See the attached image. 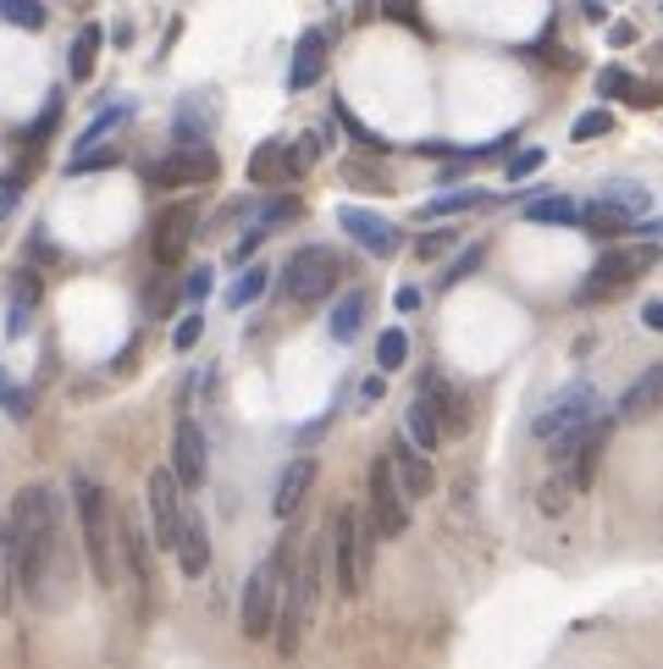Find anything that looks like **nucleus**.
<instances>
[{"label": "nucleus", "mask_w": 663, "mask_h": 669, "mask_svg": "<svg viewBox=\"0 0 663 669\" xmlns=\"http://www.w3.org/2000/svg\"><path fill=\"white\" fill-rule=\"evenodd\" d=\"M261 238H266V227H243L238 243H232V266H249V255L261 249Z\"/></svg>", "instance_id": "49"}, {"label": "nucleus", "mask_w": 663, "mask_h": 669, "mask_svg": "<svg viewBox=\"0 0 663 669\" xmlns=\"http://www.w3.org/2000/svg\"><path fill=\"white\" fill-rule=\"evenodd\" d=\"M166 470L178 476L183 492L205 487V476H210V449H205V432H200L194 415H178V427H172V465H166Z\"/></svg>", "instance_id": "14"}, {"label": "nucleus", "mask_w": 663, "mask_h": 669, "mask_svg": "<svg viewBox=\"0 0 663 669\" xmlns=\"http://www.w3.org/2000/svg\"><path fill=\"white\" fill-rule=\"evenodd\" d=\"M338 283H343V266H338V255H332V249H321V243L293 249L288 266H282V294H288L293 304H321Z\"/></svg>", "instance_id": "8"}, {"label": "nucleus", "mask_w": 663, "mask_h": 669, "mask_svg": "<svg viewBox=\"0 0 663 669\" xmlns=\"http://www.w3.org/2000/svg\"><path fill=\"white\" fill-rule=\"evenodd\" d=\"M403 438L421 449V454H432V449L443 443V427H437V415H432V404H426L421 393H414V404L403 409Z\"/></svg>", "instance_id": "26"}, {"label": "nucleus", "mask_w": 663, "mask_h": 669, "mask_svg": "<svg viewBox=\"0 0 663 669\" xmlns=\"http://www.w3.org/2000/svg\"><path fill=\"white\" fill-rule=\"evenodd\" d=\"M393 304H398L403 315H409V310H421V288H398V294H393Z\"/></svg>", "instance_id": "54"}, {"label": "nucleus", "mask_w": 663, "mask_h": 669, "mask_svg": "<svg viewBox=\"0 0 663 669\" xmlns=\"http://www.w3.org/2000/svg\"><path fill=\"white\" fill-rule=\"evenodd\" d=\"M421 398L432 404V415H437L443 438H459V432L470 427V409H465V398H459V393H454V382H443L437 371H432V377H421Z\"/></svg>", "instance_id": "21"}, {"label": "nucleus", "mask_w": 663, "mask_h": 669, "mask_svg": "<svg viewBox=\"0 0 663 669\" xmlns=\"http://www.w3.org/2000/svg\"><path fill=\"white\" fill-rule=\"evenodd\" d=\"M598 200H603V205H614V211H619V216H630V222H636V216L652 205V194H647L641 183H630V178H625V183H608Z\"/></svg>", "instance_id": "33"}, {"label": "nucleus", "mask_w": 663, "mask_h": 669, "mask_svg": "<svg viewBox=\"0 0 663 669\" xmlns=\"http://www.w3.org/2000/svg\"><path fill=\"white\" fill-rule=\"evenodd\" d=\"M409 360V332L403 326H387L376 338V371H398Z\"/></svg>", "instance_id": "39"}, {"label": "nucleus", "mask_w": 663, "mask_h": 669, "mask_svg": "<svg viewBox=\"0 0 663 669\" xmlns=\"http://www.w3.org/2000/svg\"><path fill=\"white\" fill-rule=\"evenodd\" d=\"M663 409V360L658 366H647L625 393H619V404H614V415L625 427H636V421H647V415H658Z\"/></svg>", "instance_id": "18"}, {"label": "nucleus", "mask_w": 663, "mask_h": 669, "mask_svg": "<svg viewBox=\"0 0 663 669\" xmlns=\"http://www.w3.org/2000/svg\"><path fill=\"white\" fill-rule=\"evenodd\" d=\"M387 465H393V476H398V487H403V498L409 504H421V498H432L437 492V470H432V454H421L403 432L387 443Z\"/></svg>", "instance_id": "16"}, {"label": "nucleus", "mask_w": 663, "mask_h": 669, "mask_svg": "<svg viewBox=\"0 0 663 669\" xmlns=\"http://www.w3.org/2000/svg\"><path fill=\"white\" fill-rule=\"evenodd\" d=\"M172 139H178V144H205V139H210V95H194V100L178 106Z\"/></svg>", "instance_id": "27"}, {"label": "nucleus", "mask_w": 663, "mask_h": 669, "mask_svg": "<svg viewBox=\"0 0 663 669\" xmlns=\"http://www.w3.org/2000/svg\"><path fill=\"white\" fill-rule=\"evenodd\" d=\"M172 299H178V283L166 277V266H160V272L149 277V294H144V304H149V310L160 315V310H172Z\"/></svg>", "instance_id": "46"}, {"label": "nucleus", "mask_w": 663, "mask_h": 669, "mask_svg": "<svg viewBox=\"0 0 663 669\" xmlns=\"http://www.w3.org/2000/svg\"><path fill=\"white\" fill-rule=\"evenodd\" d=\"M365 521H371V531L376 537H403L409 531V498H403V487H398V476H393V465H387V454H376L371 459V476H365Z\"/></svg>", "instance_id": "9"}, {"label": "nucleus", "mask_w": 663, "mask_h": 669, "mask_svg": "<svg viewBox=\"0 0 663 669\" xmlns=\"http://www.w3.org/2000/svg\"><path fill=\"white\" fill-rule=\"evenodd\" d=\"M321 559H326V542H310V553H299L282 575V604H277V653L293 658L315 625V609H321Z\"/></svg>", "instance_id": "3"}, {"label": "nucleus", "mask_w": 663, "mask_h": 669, "mask_svg": "<svg viewBox=\"0 0 663 669\" xmlns=\"http://www.w3.org/2000/svg\"><path fill=\"white\" fill-rule=\"evenodd\" d=\"M321 72H326V34H321V28H304V34H299V45H293L288 89H293V95L315 89V83H321Z\"/></svg>", "instance_id": "22"}, {"label": "nucleus", "mask_w": 663, "mask_h": 669, "mask_svg": "<svg viewBox=\"0 0 663 669\" xmlns=\"http://www.w3.org/2000/svg\"><path fill=\"white\" fill-rule=\"evenodd\" d=\"M454 243H459V232H454V227H432V232H421L414 255H421V261H437V255H448Z\"/></svg>", "instance_id": "43"}, {"label": "nucleus", "mask_w": 663, "mask_h": 669, "mask_svg": "<svg viewBox=\"0 0 663 669\" xmlns=\"http://www.w3.org/2000/svg\"><path fill=\"white\" fill-rule=\"evenodd\" d=\"M172 553H178V564H183L189 581H200L210 570V531H205V515L194 504H183V526H178V548Z\"/></svg>", "instance_id": "19"}, {"label": "nucleus", "mask_w": 663, "mask_h": 669, "mask_svg": "<svg viewBox=\"0 0 663 669\" xmlns=\"http://www.w3.org/2000/svg\"><path fill=\"white\" fill-rule=\"evenodd\" d=\"M492 194L486 189H454V194H437V200H426V222H437V216H459V211H475V205H486Z\"/></svg>", "instance_id": "34"}, {"label": "nucleus", "mask_w": 663, "mask_h": 669, "mask_svg": "<svg viewBox=\"0 0 663 669\" xmlns=\"http://www.w3.org/2000/svg\"><path fill=\"white\" fill-rule=\"evenodd\" d=\"M122 160V150L117 144H89V150H77L72 160H67V178H83V172H106V166H117Z\"/></svg>", "instance_id": "37"}, {"label": "nucleus", "mask_w": 663, "mask_h": 669, "mask_svg": "<svg viewBox=\"0 0 663 669\" xmlns=\"http://www.w3.org/2000/svg\"><path fill=\"white\" fill-rule=\"evenodd\" d=\"M658 261H663V243H625V249H608V255L587 272V288L575 294V304H598V299L619 294L625 283L647 277Z\"/></svg>", "instance_id": "6"}, {"label": "nucleus", "mask_w": 663, "mask_h": 669, "mask_svg": "<svg viewBox=\"0 0 663 669\" xmlns=\"http://www.w3.org/2000/svg\"><path fill=\"white\" fill-rule=\"evenodd\" d=\"M183 504H189V492L178 487V476L166 470V465L149 470V481H144V510H149V542H155V553H172V548H178Z\"/></svg>", "instance_id": "10"}, {"label": "nucleus", "mask_w": 663, "mask_h": 669, "mask_svg": "<svg viewBox=\"0 0 663 669\" xmlns=\"http://www.w3.org/2000/svg\"><path fill=\"white\" fill-rule=\"evenodd\" d=\"M12 598H17V564H12V537H7V521H0V614H12Z\"/></svg>", "instance_id": "40"}, {"label": "nucleus", "mask_w": 663, "mask_h": 669, "mask_svg": "<svg viewBox=\"0 0 663 669\" xmlns=\"http://www.w3.org/2000/svg\"><path fill=\"white\" fill-rule=\"evenodd\" d=\"M216 172H221V166H216L210 144H178L172 155H160V160L144 166V183L149 189H200Z\"/></svg>", "instance_id": "11"}, {"label": "nucleus", "mask_w": 663, "mask_h": 669, "mask_svg": "<svg viewBox=\"0 0 663 669\" xmlns=\"http://www.w3.org/2000/svg\"><path fill=\"white\" fill-rule=\"evenodd\" d=\"M266 283H272V266H243L238 283L227 288V304H232V310H249V304L266 294Z\"/></svg>", "instance_id": "32"}, {"label": "nucleus", "mask_w": 663, "mask_h": 669, "mask_svg": "<svg viewBox=\"0 0 663 669\" xmlns=\"http://www.w3.org/2000/svg\"><path fill=\"white\" fill-rule=\"evenodd\" d=\"M117 564H128V581H133L138 604H149V593H155V542H149L138 510L117 515Z\"/></svg>", "instance_id": "12"}, {"label": "nucleus", "mask_w": 663, "mask_h": 669, "mask_svg": "<svg viewBox=\"0 0 663 669\" xmlns=\"http://www.w3.org/2000/svg\"><path fill=\"white\" fill-rule=\"evenodd\" d=\"M365 315H371V294L365 288H349L338 304H332V338H338V344H354L360 338V326H365Z\"/></svg>", "instance_id": "24"}, {"label": "nucleus", "mask_w": 663, "mask_h": 669, "mask_svg": "<svg viewBox=\"0 0 663 669\" xmlns=\"http://www.w3.org/2000/svg\"><path fill=\"white\" fill-rule=\"evenodd\" d=\"M128 117H133V106H128V100H111V106H106V111H100V117H95L89 128L77 133V150H89V144H100V139H106V133H117V128H122Z\"/></svg>", "instance_id": "36"}, {"label": "nucleus", "mask_w": 663, "mask_h": 669, "mask_svg": "<svg viewBox=\"0 0 663 669\" xmlns=\"http://www.w3.org/2000/svg\"><path fill=\"white\" fill-rule=\"evenodd\" d=\"M100 45H106V28H100V23H83V28H77V39H72V50H67V72H72V83H89V77H95Z\"/></svg>", "instance_id": "25"}, {"label": "nucleus", "mask_w": 663, "mask_h": 669, "mask_svg": "<svg viewBox=\"0 0 663 669\" xmlns=\"http://www.w3.org/2000/svg\"><path fill=\"white\" fill-rule=\"evenodd\" d=\"M382 17H387V23H403V28H421V12H414V0H382Z\"/></svg>", "instance_id": "50"}, {"label": "nucleus", "mask_w": 663, "mask_h": 669, "mask_svg": "<svg viewBox=\"0 0 663 669\" xmlns=\"http://www.w3.org/2000/svg\"><path fill=\"white\" fill-rule=\"evenodd\" d=\"M72 515H77V537H83V559H89L95 581L111 593L117 587V510H111V492L100 476L89 470H72Z\"/></svg>", "instance_id": "2"}, {"label": "nucleus", "mask_w": 663, "mask_h": 669, "mask_svg": "<svg viewBox=\"0 0 663 669\" xmlns=\"http://www.w3.org/2000/svg\"><path fill=\"white\" fill-rule=\"evenodd\" d=\"M200 338H205V315H200V310H189V315L172 326V349H178V355H189Z\"/></svg>", "instance_id": "44"}, {"label": "nucleus", "mask_w": 663, "mask_h": 669, "mask_svg": "<svg viewBox=\"0 0 663 669\" xmlns=\"http://www.w3.org/2000/svg\"><path fill=\"white\" fill-rule=\"evenodd\" d=\"M310 487H315V459H310V454L288 459V470L277 476V492H272V515H277V521H293L299 504L310 498Z\"/></svg>", "instance_id": "20"}, {"label": "nucleus", "mask_w": 663, "mask_h": 669, "mask_svg": "<svg viewBox=\"0 0 663 669\" xmlns=\"http://www.w3.org/2000/svg\"><path fill=\"white\" fill-rule=\"evenodd\" d=\"M178 288H183V299H189V304H200V299L210 294V266H194V272H189Z\"/></svg>", "instance_id": "51"}, {"label": "nucleus", "mask_w": 663, "mask_h": 669, "mask_svg": "<svg viewBox=\"0 0 663 669\" xmlns=\"http://www.w3.org/2000/svg\"><path fill=\"white\" fill-rule=\"evenodd\" d=\"M293 564V542H282L272 559H261L243 581V609H238V625H243V642H266L272 625H277V604H282V575Z\"/></svg>", "instance_id": "5"}, {"label": "nucleus", "mask_w": 663, "mask_h": 669, "mask_svg": "<svg viewBox=\"0 0 663 669\" xmlns=\"http://www.w3.org/2000/svg\"><path fill=\"white\" fill-rule=\"evenodd\" d=\"M625 100H636V106H658L663 100V83H630V95Z\"/></svg>", "instance_id": "52"}, {"label": "nucleus", "mask_w": 663, "mask_h": 669, "mask_svg": "<svg viewBox=\"0 0 663 669\" xmlns=\"http://www.w3.org/2000/svg\"><path fill=\"white\" fill-rule=\"evenodd\" d=\"M338 227L365 249V255H376V261H393L398 249H403V238H398V227L387 222V216H376V211H365V205H343L338 211Z\"/></svg>", "instance_id": "15"}, {"label": "nucleus", "mask_w": 663, "mask_h": 669, "mask_svg": "<svg viewBox=\"0 0 663 669\" xmlns=\"http://www.w3.org/2000/svg\"><path fill=\"white\" fill-rule=\"evenodd\" d=\"M371 521L360 515V504H338L332 510V531H326V559L338 575V593L354 604L371 587Z\"/></svg>", "instance_id": "4"}, {"label": "nucleus", "mask_w": 663, "mask_h": 669, "mask_svg": "<svg viewBox=\"0 0 663 669\" xmlns=\"http://www.w3.org/2000/svg\"><path fill=\"white\" fill-rule=\"evenodd\" d=\"M277 178H293V166H288V144L272 139L249 155V183H277Z\"/></svg>", "instance_id": "29"}, {"label": "nucleus", "mask_w": 663, "mask_h": 669, "mask_svg": "<svg viewBox=\"0 0 663 669\" xmlns=\"http://www.w3.org/2000/svg\"><path fill=\"white\" fill-rule=\"evenodd\" d=\"M194 222H200L194 200H178V205H166V211L155 216V227H149V255H155V266H166V272H172V266L189 255Z\"/></svg>", "instance_id": "13"}, {"label": "nucleus", "mask_w": 663, "mask_h": 669, "mask_svg": "<svg viewBox=\"0 0 663 669\" xmlns=\"http://www.w3.org/2000/svg\"><path fill=\"white\" fill-rule=\"evenodd\" d=\"M542 166H547V150H537V144H531V150H515V155H509V166H504V178H509V183H520V178L542 172Z\"/></svg>", "instance_id": "42"}, {"label": "nucleus", "mask_w": 663, "mask_h": 669, "mask_svg": "<svg viewBox=\"0 0 663 669\" xmlns=\"http://www.w3.org/2000/svg\"><path fill=\"white\" fill-rule=\"evenodd\" d=\"M603 415V398H598V387L580 377V382H569L564 393H553L547 404H542V415L531 421V438L537 443H553L558 432H587L592 421Z\"/></svg>", "instance_id": "7"}, {"label": "nucleus", "mask_w": 663, "mask_h": 669, "mask_svg": "<svg viewBox=\"0 0 663 669\" xmlns=\"http://www.w3.org/2000/svg\"><path fill=\"white\" fill-rule=\"evenodd\" d=\"M0 409H12L17 421H23V415L34 409V398H28V393H23V387H17V382L7 377V371H0Z\"/></svg>", "instance_id": "47"}, {"label": "nucleus", "mask_w": 663, "mask_h": 669, "mask_svg": "<svg viewBox=\"0 0 663 669\" xmlns=\"http://www.w3.org/2000/svg\"><path fill=\"white\" fill-rule=\"evenodd\" d=\"M608 128H614V111H603V106H598V111H587V117H575V128H569V133H575V144H587V139H603Z\"/></svg>", "instance_id": "45"}, {"label": "nucleus", "mask_w": 663, "mask_h": 669, "mask_svg": "<svg viewBox=\"0 0 663 669\" xmlns=\"http://www.w3.org/2000/svg\"><path fill=\"white\" fill-rule=\"evenodd\" d=\"M526 222H537V227H575L580 205L569 194H537V200H526Z\"/></svg>", "instance_id": "28"}, {"label": "nucleus", "mask_w": 663, "mask_h": 669, "mask_svg": "<svg viewBox=\"0 0 663 669\" xmlns=\"http://www.w3.org/2000/svg\"><path fill=\"white\" fill-rule=\"evenodd\" d=\"M45 304V283L34 266H17L12 283H7V338H28L34 332V315Z\"/></svg>", "instance_id": "17"}, {"label": "nucleus", "mask_w": 663, "mask_h": 669, "mask_svg": "<svg viewBox=\"0 0 663 669\" xmlns=\"http://www.w3.org/2000/svg\"><path fill=\"white\" fill-rule=\"evenodd\" d=\"M486 266V243H470V249H459V255L443 266V288H454V283H465L470 272H481Z\"/></svg>", "instance_id": "41"}, {"label": "nucleus", "mask_w": 663, "mask_h": 669, "mask_svg": "<svg viewBox=\"0 0 663 669\" xmlns=\"http://www.w3.org/2000/svg\"><path fill=\"white\" fill-rule=\"evenodd\" d=\"M0 23H12L23 34H39L50 23V12H45V0H0Z\"/></svg>", "instance_id": "31"}, {"label": "nucleus", "mask_w": 663, "mask_h": 669, "mask_svg": "<svg viewBox=\"0 0 663 669\" xmlns=\"http://www.w3.org/2000/svg\"><path fill=\"white\" fill-rule=\"evenodd\" d=\"M630 83H636V77H630L625 67H608V72L598 77V95H603V100H625V95H630Z\"/></svg>", "instance_id": "48"}, {"label": "nucleus", "mask_w": 663, "mask_h": 669, "mask_svg": "<svg viewBox=\"0 0 663 669\" xmlns=\"http://www.w3.org/2000/svg\"><path fill=\"white\" fill-rule=\"evenodd\" d=\"M608 45H636V28L630 23H608Z\"/></svg>", "instance_id": "55"}, {"label": "nucleus", "mask_w": 663, "mask_h": 669, "mask_svg": "<svg viewBox=\"0 0 663 669\" xmlns=\"http://www.w3.org/2000/svg\"><path fill=\"white\" fill-rule=\"evenodd\" d=\"M537 504H542V515H564L569 504H575V481L558 470V476H547L542 487H537Z\"/></svg>", "instance_id": "38"}, {"label": "nucleus", "mask_w": 663, "mask_h": 669, "mask_svg": "<svg viewBox=\"0 0 663 669\" xmlns=\"http://www.w3.org/2000/svg\"><path fill=\"white\" fill-rule=\"evenodd\" d=\"M575 227H587V232H598V238H619V232L630 227V216H619L614 205L592 200V205H580V222H575Z\"/></svg>", "instance_id": "30"}, {"label": "nucleus", "mask_w": 663, "mask_h": 669, "mask_svg": "<svg viewBox=\"0 0 663 669\" xmlns=\"http://www.w3.org/2000/svg\"><path fill=\"white\" fill-rule=\"evenodd\" d=\"M603 449H608V421H592L587 427V438H580V449L569 454V481H575V492H587L592 487V476H598V465H603Z\"/></svg>", "instance_id": "23"}, {"label": "nucleus", "mask_w": 663, "mask_h": 669, "mask_svg": "<svg viewBox=\"0 0 663 669\" xmlns=\"http://www.w3.org/2000/svg\"><path fill=\"white\" fill-rule=\"evenodd\" d=\"M641 326H647V332H663V299H647V304H641Z\"/></svg>", "instance_id": "53"}, {"label": "nucleus", "mask_w": 663, "mask_h": 669, "mask_svg": "<svg viewBox=\"0 0 663 669\" xmlns=\"http://www.w3.org/2000/svg\"><path fill=\"white\" fill-rule=\"evenodd\" d=\"M12 537V564H17V593L34 609H61L72 587V564H67V504L50 481H28L12 510L0 515Z\"/></svg>", "instance_id": "1"}, {"label": "nucleus", "mask_w": 663, "mask_h": 669, "mask_svg": "<svg viewBox=\"0 0 663 669\" xmlns=\"http://www.w3.org/2000/svg\"><path fill=\"white\" fill-rule=\"evenodd\" d=\"M56 122H61V95H50V100H45V111H39V117H34L23 133H17V144H23L28 155H39V144L56 133Z\"/></svg>", "instance_id": "35"}]
</instances>
